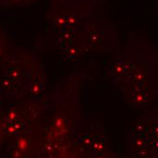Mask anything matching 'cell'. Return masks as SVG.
Returning a JSON list of instances; mask_svg holds the SVG:
<instances>
[{
    "label": "cell",
    "instance_id": "obj_1",
    "mask_svg": "<svg viewBox=\"0 0 158 158\" xmlns=\"http://www.w3.org/2000/svg\"><path fill=\"white\" fill-rule=\"evenodd\" d=\"M128 64L127 78L118 88L134 109L158 99V50L141 35H130L121 51Z\"/></svg>",
    "mask_w": 158,
    "mask_h": 158
},
{
    "label": "cell",
    "instance_id": "obj_2",
    "mask_svg": "<svg viewBox=\"0 0 158 158\" xmlns=\"http://www.w3.org/2000/svg\"><path fill=\"white\" fill-rule=\"evenodd\" d=\"M46 89L47 77L40 58L29 50L15 48L0 77V93L40 103Z\"/></svg>",
    "mask_w": 158,
    "mask_h": 158
},
{
    "label": "cell",
    "instance_id": "obj_3",
    "mask_svg": "<svg viewBox=\"0 0 158 158\" xmlns=\"http://www.w3.org/2000/svg\"><path fill=\"white\" fill-rule=\"evenodd\" d=\"M78 36L84 54L110 53L117 49L115 27L109 19L95 15L87 16L78 26Z\"/></svg>",
    "mask_w": 158,
    "mask_h": 158
},
{
    "label": "cell",
    "instance_id": "obj_4",
    "mask_svg": "<svg viewBox=\"0 0 158 158\" xmlns=\"http://www.w3.org/2000/svg\"><path fill=\"white\" fill-rule=\"evenodd\" d=\"M129 145L136 158H153L158 153V107L148 111L130 130Z\"/></svg>",
    "mask_w": 158,
    "mask_h": 158
},
{
    "label": "cell",
    "instance_id": "obj_5",
    "mask_svg": "<svg viewBox=\"0 0 158 158\" xmlns=\"http://www.w3.org/2000/svg\"><path fill=\"white\" fill-rule=\"evenodd\" d=\"M38 104L39 103L28 100L8 106L4 112L6 135L18 137L21 135L27 134V127L37 114Z\"/></svg>",
    "mask_w": 158,
    "mask_h": 158
},
{
    "label": "cell",
    "instance_id": "obj_6",
    "mask_svg": "<svg viewBox=\"0 0 158 158\" xmlns=\"http://www.w3.org/2000/svg\"><path fill=\"white\" fill-rule=\"evenodd\" d=\"M87 16H89L73 8L51 5L47 13V20L51 31L56 32L77 27Z\"/></svg>",
    "mask_w": 158,
    "mask_h": 158
},
{
    "label": "cell",
    "instance_id": "obj_7",
    "mask_svg": "<svg viewBox=\"0 0 158 158\" xmlns=\"http://www.w3.org/2000/svg\"><path fill=\"white\" fill-rule=\"evenodd\" d=\"M105 71L106 77L115 88L118 89L125 83L128 71V64L122 52H118L114 55L109 64L106 65Z\"/></svg>",
    "mask_w": 158,
    "mask_h": 158
},
{
    "label": "cell",
    "instance_id": "obj_8",
    "mask_svg": "<svg viewBox=\"0 0 158 158\" xmlns=\"http://www.w3.org/2000/svg\"><path fill=\"white\" fill-rule=\"evenodd\" d=\"M103 0H50L51 5L78 10L87 16L95 15V9L102 4Z\"/></svg>",
    "mask_w": 158,
    "mask_h": 158
},
{
    "label": "cell",
    "instance_id": "obj_9",
    "mask_svg": "<svg viewBox=\"0 0 158 158\" xmlns=\"http://www.w3.org/2000/svg\"><path fill=\"white\" fill-rule=\"evenodd\" d=\"M31 141L27 134L16 137V142L7 152V158H30Z\"/></svg>",
    "mask_w": 158,
    "mask_h": 158
},
{
    "label": "cell",
    "instance_id": "obj_10",
    "mask_svg": "<svg viewBox=\"0 0 158 158\" xmlns=\"http://www.w3.org/2000/svg\"><path fill=\"white\" fill-rule=\"evenodd\" d=\"M15 48H16L13 47L6 32L0 27V61H8L11 56L13 55Z\"/></svg>",
    "mask_w": 158,
    "mask_h": 158
},
{
    "label": "cell",
    "instance_id": "obj_11",
    "mask_svg": "<svg viewBox=\"0 0 158 158\" xmlns=\"http://www.w3.org/2000/svg\"><path fill=\"white\" fill-rule=\"evenodd\" d=\"M38 0H0V6L6 8L24 7L35 4Z\"/></svg>",
    "mask_w": 158,
    "mask_h": 158
},
{
    "label": "cell",
    "instance_id": "obj_12",
    "mask_svg": "<svg viewBox=\"0 0 158 158\" xmlns=\"http://www.w3.org/2000/svg\"><path fill=\"white\" fill-rule=\"evenodd\" d=\"M4 112L2 108V105L0 102V144L3 140V136L4 135H6L5 133V126H4Z\"/></svg>",
    "mask_w": 158,
    "mask_h": 158
},
{
    "label": "cell",
    "instance_id": "obj_13",
    "mask_svg": "<svg viewBox=\"0 0 158 158\" xmlns=\"http://www.w3.org/2000/svg\"><path fill=\"white\" fill-rule=\"evenodd\" d=\"M157 3H158V0H157Z\"/></svg>",
    "mask_w": 158,
    "mask_h": 158
}]
</instances>
